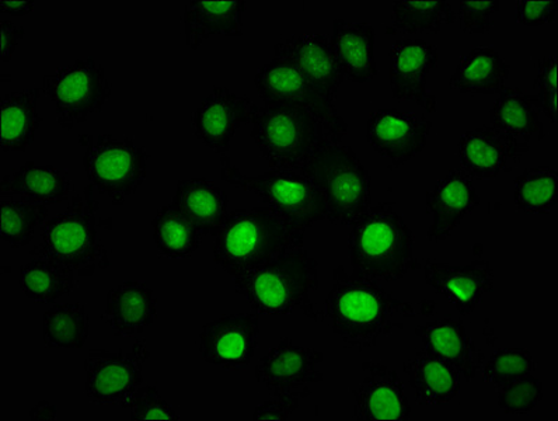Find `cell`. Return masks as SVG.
I'll return each instance as SVG.
<instances>
[{
    "instance_id": "obj_39",
    "label": "cell",
    "mask_w": 558,
    "mask_h": 421,
    "mask_svg": "<svg viewBox=\"0 0 558 421\" xmlns=\"http://www.w3.org/2000/svg\"><path fill=\"white\" fill-rule=\"evenodd\" d=\"M535 371V361L526 349H501L494 352L486 369L483 371V381L501 388L523 376L531 375Z\"/></svg>"
},
{
    "instance_id": "obj_8",
    "label": "cell",
    "mask_w": 558,
    "mask_h": 421,
    "mask_svg": "<svg viewBox=\"0 0 558 421\" xmlns=\"http://www.w3.org/2000/svg\"><path fill=\"white\" fill-rule=\"evenodd\" d=\"M223 179L256 194L269 211L300 234L326 219L325 200L315 183L300 170L271 169L248 178L222 158Z\"/></svg>"
},
{
    "instance_id": "obj_12",
    "label": "cell",
    "mask_w": 558,
    "mask_h": 421,
    "mask_svg": "<svg viewBox=\"0 0 558 421\" xmlns=\"http://www.w3.org/2000/svg\"><path fill=\"white\" fill-rule=\"evenodd\" d=\"M148 359L144 341L135 351L93 350L85 361L86 395L93 404L124 405L144 384L142 362Z\"/></svg>"
},
{
    "instance_id": "obj_25",
    "label": "cell",
    "mask_w": 558,
    "mask_h": 421,
    "mask_svg": "<svg viewBox=\"0 0 558 421\" xmlns=\"http://www.w3.org/2000/svg\"><path fill=\"white\" fill-rule=\"evenodd\" d=\"M246 9L244 0H191L183 13L187 46L195 51L213 36H243Z\"/></svg>"
},
{
    "instance_id": "obj_27",
    "label": "cell",
    "mask_w": 558,
    "mask_h": 421,
    "mask_svg": "<svg viewBox=\"0 0 558 421\" xmlns=\"http://www.w3.org/2000/svg\"><path fill=\"white\" fill-rule=\"evenodd\" d=\"M72 189L70 175L65 170L52 165H36L33 161L4 175L0 183L2 199L21 195L23 201L43 205L62 203Z\"/></svg>"
},
{
    "instance_id": "obj_23",
    "label": "cell",
    "mask_w": 558,
    "mask_h": 421,
    "mask_svg": "<svg viewBox=\"0 0 558 421\" xmlns=\"http://www.w3.org/2000/svg\"><path fill=\"white\" fill-rule=\"evenodd\" d=\"M330 47L337 71L344 80L366 83L378 75L374 56L375 31L369 23L337 19Z\"/></svg>"
},
{
    "instance_id": "obj_11",
    "label": "cell",
    "mask_w": 558,
    "mask_h": 421,
    "mask_svg": "<svg viewBox=\"0 0 558 421\" xmlns=\"http://www.w3.org/2000/svg\"><path fill=\"white\" fill-rule=\"evenodd\" d=\"M254 85L264 105H286L311 111L325 125L327 136L341 142L347 122L331 103L291 63L276 60L264 65L254 77Z\"/></svg>"
},
{
    "instance_id": "obj_26",
    "label": "cell",
    "mask_w": 558,
    "mask_h": 421,
    "mask_svg": "<svg viewBox=\"0 0 558 421\" xmlns=\"http://www.w3.org/2000/svg\"><path fill=\"white\" fill-rule=\"evenodd\" d=\"M158 317V300L145 282L129 281L107 293L102 321L116 336L140 335Z\"/></svg>"
},
{
    "instance_id": "obj_37",
    "label": "cell",
    "mask_w": 558,
    "mask_h": 421,
    "mask_svg": "<svg viewBox=\"0 0 558 421\" xmlns=\"http://www.w3.org/2000/svg\"><path fill=\"white\" fill-rule=\"evenodd\" d=\"M47 205L28 201L2 199L0 201V238L13 248L31 244L38 225L46 222Z\"/></svg>"
},
{
    "instance_id": "obj_42",
    "label": "cell",
    "mask_w": 558,
    "mask_h": 421,
    "mask_svg": "<svg viewBox=\"0 0 558 421\" xmlns=\"http://www.w3.org/2000/svg\"><path fill=\"white\" fill-rule=\"evenodd\" d=\"M537 76L535 89L537 93L538 109L551 122H557V56L542 58L536 63Z\"/></svg>"
},
{
    "instance_id": "obj_9",
    "label": "cell",
    "mask_w": 558,
    "mask_h": 421,
    "mask_svg": "<svg viewBox=\"0 0 558 421\" xmlns=\"http://www.w3.org/2000/svg\"><path fill=\"white\" fill-rule=\"evenodd\" d=\"M56 107L62 129L72 130L99 112L111 96V83L105 68L93 58L60 68L43 80V89Z\"/></svg>"
},
{
    "instance_id": "obj_10",
    "label": "cell",
    "mask_w": 558,
    "mask_h": 421,
    "mask_svg": "<svg viewBox=\"0 0 558 421\" xmlns=\"http://www.w3.org/2000/svg\"><path fill=\"white\" fill-rule=\"evenodd\" d=\"M148 160V152L136 142L100 135L87 148L83 165L92 184L121 205L144 183Z\"/></svg>"
},
{
    "instance_id": "obj_16",
    "label": "cell",
    "mask_w": 558,
    "mask_h": 421,
    "mask_svg": "<svg viewBox=\"0 0 558 421\" xmlns=\"http://www.w3.org/2000/svg\"><path fill=\"white\" fill-rule=\"evenodd\" d=\"M438 48L424 40L396 41L389 52V82L395 99L414 101L437 111V99L427 91L429 72L437 67Z\"/></svg>"
},
{
    "instance_id": "obj_33",
    "label": "cell",
    "mask_w": 558,
    "mask_h": 421,
    "mask_svg": "<svg viewBox=\"0 0 558 421\" xmlns=\"http://www.w3.org/2000/svg\"><path fill=\"white\" fill-rule=\"evenodd\" d=\"M19 284L34 302L53 303L70 296L75 287V272L51 258L37 257L21 268Z\"/></svg>"
},
{
    "instance_id": "obj_17",
    "label": "cell",
    "mask_w": 558,
    "mask_h": 421,
    "mask_svg": "<svg viewBox=\"0 0 558 421\" xmlns=\"http://www.w3.org/2000/svg\"><path fill=\"white\" fill-rule=\"evenodd\" d=\"M274 58L291 63L327 100L336 101L344 77L337 71L330 38L326 34H295L276 44Z\"/></svg>"
},
{
    "instance_id": "obj_41",
    "label": "cell",
    "mask_w": 558,
    "mask_h": 421,
    "mask_svg": "<svg viewBox=\"0 0 558 421\" xmlns=\"http://www.w3.org/2000/svg\"><path fill=\"white\" fill-rule=\"evenodd\" d=\"M124 408L131 409V420H179L171 406L161 398L154 386H145L135 392Z\"/></svg>"
},
{
    "instance_id": "obj_13",
    "label": "cell",
    "mask_w": 558,
    "mask_h": 421,
    "mask_svg": "<svg viewBox=\"0 0 558 421\" xmlns=\"http://www.w3.org/2000/svg\"><path fill=\"white\" fill-rule=\"evenodd\" d=\"M259 335L258 315L234 313L207 323L201 329L198 346L201 357L210 365L225 370H243L257 350Z\"/></svg>"
},
{
    "instance_id": "obj_40",
    "label": "cell",
    "mask_w": 558,
    "mask_h": 421,
    "mask_svg": "<svg viewBox=\"0 0 558 421\" xmlns=\"http://www.w3.org/2000/svg\"><path fill=\"white\" fill-rule=\"evenodd\" d=\"M543 398L542 382L532 375L523 376L498 388V405L507 414H526Z\"/></svg>"
},
{
    "instance_id": "obj_32",
    "label": "cell",
    "mask_w": 558,
    "mask_h": 421,
    "mask_svg": "<svg viewBox=\"0 0 558 421\" xmlns=\"http://www.w3.org/2000/svg\"><path fill=\"white\" fill-rule=\"evenodd\" d=\"M489 117L494 129L527 144L533 134H538V140L545 139L537 97L525 95L521 89L504 87Z\"/></svg>"
},
{
    "instance_id": "obj_19",
    "label": "cell",
    "mask_w": 558,
    "mask_h": 421,
    "mask_svg": "<svg viewBox=\"0 0 558 421\" xmlns=\"http://www.w3.org/2000/svg\"><path fill=\"white\" fill-rule=\"evenodd\" d=\"M322 362L320 351L298 346L283 337L278 346L259 360L256 378L272 394L301 390L303 385L323 380L319 371Z\"/></svg>"
},
{
    "instance_id": "obj_45",
    "label": "cell",
    "mask_w": 558,
    "mask_h": 421,
    "mask_svg": "<svg viewBox=\"0 0 558 421\" xmlns=\"http://www.w3.org/2000/svg\"><path fill=\"white\" fill-rule=\"evenodd\" d=\"M557 9V0H545V2L519 0L517 3V19L523 26L541 27L543 24L556 21Z\"/></svg>"
},
{
    "instance_id": "obj_46",
    "label": "cell",
    "mask_w": 558,
    "mask_h": 421,
    "mask_svg": "<svg viewBox=\"0 0 558 421\" xmlns=\"http://www.w3.org/2000/svg\"><path fill=\"white\" fill-rule=\"evenodd\" d=\"M24 34L26 32H24L22 26H17V24L11 21L0 22V57H2V62L12 60L13 52L16 51Z\"/></svg>"
},
{
    "instance_id": "obj_21",
    "label": "cell",
    "mask_w": 558,
    "mask_h": 421,
    "mask_svg": "<svg viewBox=\"0 0 558 421\" xmlns=\"http://www.w3.org/2000/svg\"><path fill=\"white\" fill-rule=\"evenodd\" d=\"M424 274L428 286L447 298L462 316L470 315L484 296L493 291L492 264L486 261H474L464 267L427 261Z\"/></svg>"
},
{
    "instance_id": "obj_6",
    "label": "cell",
    "mask_w": 558,
    "mask_h": 421,
    "mask_svg": "<svg viewBox=\"0 0 558 421\" xmlns=\"http://www.w3.org/2000/svg\"><path fill=\"white\" fill-rule=\"evenodd\" d=\"M96 208L90 188L86 189L85 200L73 195L63 213L43 225L41 241L33 249V256L51 258L81 277H90L97 267H109L110 261L97 231Z\"/></svg>"
},
{
    "instance_id": "obj_38",
    "label": "cell",
    "mask_w": 558,
    "mask_h": 421,
    "mask_svg": "<svg viewBox=\"0 0 558 421\" xmlns=\"http://www.w3.org/2000/svg\"><path fill=\"white\" fill-rule=\"evenodd\" d=\"M558 201V173L550 168H533L515 179V204L525 213L547 214Z\"/></svg>"
},
{
    "instance_id": "obj_43",
    "label": "cell",
    "mask_w": 558,
    "mask_h": 421,
    "mask_svg": "<svg viewBox=\"0 0 558 421\" xmlns=\"http://www.w3.org/2000/svg\"><path fill=\"white\" fill-rule=\"evenodd\" d=\"M501 3L498 0H489V2H459V26L464 33H482L487 34L493 31L494 13L499 12Z\"/></svg>"
},
{
    "instance_id": "obj_5",
    "label": "cell",
    "mask_w": 558,
    "mask_h": 421,
    "mask_svg": "<svg viewBox=\"0 0 558 421\" xmlns=\"http://www.w3.org/2000/svg\"><path fill=\"white\" fill-rule=\"evenodd\" d=\"M300 171L319 189L327 221L352 225L369 209L371 175L350 146L325 136Z\"/></svg>"
},
{
    "instance_id": "obj_28",
    "label": "cell",
    "mask_w": 558,
    "mask_h": 421,
    "mask_svg": "<svg viewBox=\"0 0 558 421\" xmlns=\"http://www.w3.org/2000/svg\"><path fill=\"white\" fill-rule=\"evenodd\" d=\"M404 372L420 405H447L462 386V374L425 349L405 361Z\"/></svg>"
},
{
    "instance_id": "obj_1",
    "label": "cell",
    "mask_w": 558,
    "mask_h": 421,
    "mask_svg": "<svg viewBox=\"0 0 558 421\" xmlns=\"http://www.w3.org/2000/svg\"><path fill=\"white\" fill-rule=\"evenodd\" d=\"M326 317L332 332L345 347L365 350L380 337L404 329L401 317L415 316L414 306L396 300L378 282L340 266L335 272V286L326 300Z\"/></svg>"
},
{
    "instance_id": "obj_2",
    "label": "cell",
    "mask_w": 558,
    "mask_h": 421,
    "mask_svg": "<svg viewBox=\"0 0 558 421\" xmlns=\"http://www.w3.org/2000/svg\"><path fill=\"white\" fill-rule=\"evenodd\" d=\"M414 233L393 203H380L352 224L349 249L354 272L374 281H399L415 266Z\"/></svg>"
},
{
    "instance_id": "obj_34",
    "label": "cell",
    "mask_w": 558,
    "mask_h": 421,
    "mask_svg": "<svg viewBox=\"0 0 558 421\" xmlns=\"http://www.w3.org/2000/svg\"><path fill=\"white\" fill-rule=\"evenodd\" d=\"M151 225L156 246L168 257H187L203 241L197 227L173 203L160 208Z\"/></svg>"
},
{
    "instance_id": "obj_3",
    "label": "cell",
    "mask_w": 558,
    "mask_h": 421,
    "mask_svg": "<svg viewBox=\"0 0 558 421\" xmlns=\"http://www.w3.org/2000/svg\"><path fill=\"white\" fill-rule=\"evenodd\" d=\"M233 282L239 296L246 298L248 305L258 313L290 315L295 310H303L315 317L311 293L319 288L317 262L303 248L278 254L233 277Z\"/></svg>"
},
{
    "instance_id": "obj_14",
    "label": "cell",
    "mask_w": 558,
    "mask_h": 421,
    "mask_svg": "<svg viewBox=\"0 0 558 421\" xmlns=\"http://www.w3.org/2000/svg\"><path fill=\"white\" fill-rule=\"evenodd\" d=\"M529 146L527 142L494 129L493 125H483L468 131L459 140L458 149L462 169L470 178L489 180L512 171Z\"/></svg>"
},
{
    "instance_id": "obj_31",
    "label": "cell",
    "mask_w": 558,
    "mask_h": 421,
    "mask_svg": "<svg viewBox=\"0 0 558 421\" xmlns=\"http://www.w3.org/2000/svg\"><path fill=\"white\" fill-rule=\"evenodd\" d=\"M41 89L8 93L0 103V146L4 152L26 151L41 124L37 105Z\"/></svg>"
},
{
    "instance_id": "obj_48",
    "label": "cell",
    "mask_w": 558,
    "mask_h": 421,
    "mask_svg": "<svg viewBox=\"0 0 558 421\" xmlns=\"http://www.w3.org/2000/svg\"><path fill=\"white\" fill-rule=\"evenodd\" d=\"M57 409L52 405L41 401L32 410V419L34 420H53L56 419Z\"/></svg>"
},
{
    "instance_id": "obj_4",
    "label": "cell",
    "mask_w": 558,
    "mask_h": 421,
    "mask_svg": "<svg viewBox=\"0 0 558 421\" xmlns=\"http://www.w3.org/2000/svg\"><path fill=\"white\" fill-rule=\"evenodd\" d=\"M303 248V234L268 208L236 209L215 239L214 262L232 277L252 270L291 249Z\"/></svg>"
},
{
    "instance_id": "obj_22",
    "label": "cell",
    "mask_w": 558,
    "mask_h": 421,
    "mask_svg": "<svg viewBox=\"0 0 558 421\" xmlns=\"http://www.w3.org/2000/svg\"><path fill=\"white\" fill-rule=\"evenodd\" d=\"M362 369L366 372L365 380L359 389L352 390L355 396L354 419L409 420L411 408L398 372L376 362H365Z\"/></svg>"
},
{
    "instance_id": "obj_20",
    "label": "cell",
    "mask_w": 558,
    "mask_h": 421,
    "mask_svg": "<svg viewBox=\"0 0 558 421\" xmlns=\"http://www.w3.org/2000/svg\"><path fill=\"white\" fill-rule=\"evenodd\" d=\"M425 204L433 217L428 239L430 242H442L478 207L480 197L466 171L452 169L433 190L427 191Z\"/></svg>"
},
{
    "instance_id": "obj_35",
    "label": "cell",
    "mask_w": 558,
    "mask_h": 421,
    "mask_svg": "<svg viewBox=\"0 0 558 421\" xmlns=\"http://www.w3.org/2000/svg\"><path fill=\"white\" fill-rule=\"evenodd\" d=\"M89 332V315L82 303H61L44 313L43 340L51 349H82Z\"/></svg>"
},
{
    "instance_id": "obj_30",
    "label": "cell",
    "mask_w": 558,
    "mask_h": 421,
    "mask_svg": "<svg viewBox=\"0 0 558 421\" xmlns=\"http://www.w3.org/2000/svg\"><path fill=\"white\" fill-rule=\"evenodd\" d=\"M509 67L492 47H476L460 58L449 89L472 95H496L506 87Z\"/></svg>"
},
{
    "instance_id": "obj_18",
    "label": "cell",
    "mask_w": 558,
    "mask_h": 421,
    "mask_svg": "<svg viewBox=\"0 0 558 421\" xmlns=\"http://www.w3.org/2000/svg\"><path fill=\"white\" fill-rule=\"evenodd\" d=\"M253 110L247 96H238L227 87H214L193 115L195 135L209 149L225 154L239 127L252 119Z\"/></svg>"
},
{
    "instance_id": "obj_36",
    "label": "cell",
    "mask_w": 558,
    "mask_h": 421,
    "mask_svg": "<svg viewBox=\"0 0 558 421\" xmlns=\"http://www.w3.org/2000/svg\"><path fill=\"white\" fill-rule=\"evenodd\" d=\"M395 27L403 33L438 34L445 24L457 22L447 0H399L393 7Z\"/></svg>"
},
{
    "instance_id": "obj_44",
    "label": "cell",
    "mask_w": 558,
    "mask_h": 421,
    "mask_svg": "<svg viewBox=\"0 0 558 421\" xmlns=\"http://www.w3.org/2000/svg\"><path fill=\"white\" fill-rule=\"evenodd\" d=\"M311 389L303 388L295 392H278L266 404L259 405L254 411L253 420H288L298 409L301 400L310 396Z\"/></svg>"
},
{
    "instance_id": "obj_15",
    "label": "cell",
    "mask_w": 558,
    "mask_h": 421,
    "mask_svg": "<svg viewBox=\"0 0 558 421\" xmlns=\"http://www.w3.org/2000/svg\"><path fill=\"white\" fill-rule=\"evenodd\" d=\"M430 129L433 122L415 112L379 110L369 117L366 140L390 160L389 169H399L425 148Z\"/></svg>"
},
{
    "instance_id": "obj_7",
    "label": "cell",
    "mask_w": 558,
    "mask_h": 421,
    "mask_svg": "<svg viewBox=\"0 0 558 421\" xmlns=\"http://www.w3.org/2000/svg\"><path fill=\"white\" fill-rule=\"evenodd\" d=\"M252 139L271 169L300 170L316 145L327 136L311 111L286 105L254 106Z\"/></svg>"
},
{
    "instance_id": "obj_47",
    "label": "cell",
    "mask_w": 558,
    "mask_h": 421,
    "mask_svg": "<svg viewBox=\"0 0 558 421\" xmlns=\"http://www.w3.org/2000/svg\"><path fill=\"white\" fill-rule=\"evenodd\" d=\"M34 2H19V0H0V12L12 14V16H24L31 13Z\"/></svg>"
},
{
    "instance_id": "obj_24",
    "label": "cell",
    "mask_w": 558,
    "mask_h": 421,
    "mask_svg": "<svg viewBox=\"0 0 558 421\" xmlns=\"http://www.w3.org/2000/svg\"><path fill=\"white\" fill-rule=\"evenodd\" d=\"M424 349L458 370L464 378L473 381L484 361V354L468 335L463 322L445 317L421 325L415 329Z\"/></svg>"
},
{
    "instance_id": "obj_29",
    "label": "cell",
    "mask_w": 558,
    "mask_h": 421,
    "mask_svg": "<svg viewBox=\"0 0 558 421\" xmlns=\"http://www.w3.org/2000/svg\"><path fill=\"white\" fill-rule=\"evenodd\" d=\"M171 203L187 215L201 234L217 237L229 215L227 193L204 178L181 180Z\"/></svg>"
}]
</instances>
